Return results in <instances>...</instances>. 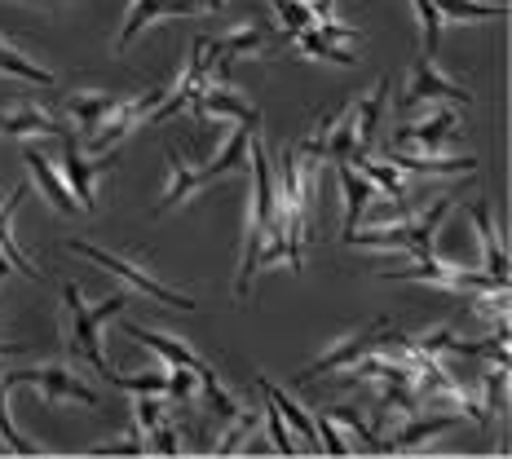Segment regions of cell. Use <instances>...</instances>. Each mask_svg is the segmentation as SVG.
Here are the masks:
<instances>
[{
  "instance_id": "6da1fadb",
  "label": "cell",
  "mask_w": 512,
  "mask_h": 459,
  "mask_svg": "<svg viewBox=\"0 0 512 459\" xmlns=\"http://www.w3.org/2000/svg\"><path fill=\"white\" fill-rule=\"evenodd\" d=\"M252 133H256V128H243L239 124L226 137L221 155L212 159L208 168H190L186 155L168 151V186H164V195H159V204H155V217H164L168 208H177L181 199H190L199 186H208V181H217V177H226V173H243V168H248V142H252Z\"/></svg>"
},
{
  "instance_id": "7a4b0ae2",
  "label": "cell",
  "mask_w": 512,
  "mask_h": 459,
  "mask_svg": "<svg viewBox=\"0 0 512 459\" xmlns=\"http://www.w3.org/2000/svg\"><path fill=\"white\" fill-rule=\"evenodd\" d=\"M124 305H128V296H111V301H102V305H84L80 287L62 283V309H67V354L89 362L98 376L111 367V362H106V349H102V327L111 323L115 314H124Z\"/></svg>"
},
{
  "instance_id": "3957f363",
  "label": "cell",
  "mask_w": 512,
  "mask_h": 459,
  "mask_svg": "<svg viewBox=\"0 0 512 459\" xmlns=\"http://www.w3.org/2000/svg\"><path fill=\"white\" fill-rule=\"evenodd\" d=\"M309 190L314 173L301 168V151H283L279 177H274V208L283 217V239H287V265L301 270L305 265V212H309Z\"/></svg>"
},
{
  "instance_id": "277c9868",
  "label": "cell",
  "mask_w": 512,
  "mask_h": 459,
  "mask_svg": "<svg viewBox=\"0 0 512 459\" xmlns=\"http://www.w3.org/2000/svg\"><path fill=\"white\" fill-rule=\"evenodd\" d=\"M446 217H451V195H442L429 212H411V217L389 221V230H358V226L345 230V243L349 248H402L415 261H424V256H433V234Z\"/></svg>"
},
{
  "instance_id": "5b68a950",
  "label": "cell",
  "mask_w": 512,
  "mask_h": 459,
  "mask_svg": "<svg viewBox=\"0 0 512 459\" xmlns=\"http://www.w3.org/2000/svg\"><path fill=\"white\" fill-rule=\"evenodd\" d=\"M67 252H76L84 256V261H93V265H102L106 274H115L124 287H133V292H142V296H151V301L159 305H168V309H199L195 301H190L186 292H173V287H164L159 279H151V274L142 270V265H133V261H124V256H115V252H106L98 248V243H89V239H71L67 243Z\"/></svg>"
},
{
  "instance_id": "8992f818",
  "label": "cell",
  "mask_w": 512,
  "mask_h": 459,
  "mask_svg": "<svg viewBox=\"0 0 512 459\" xmlns=\"http://www.w3.org/2000/svg\"><path fill=\"white\" fill-rule=\"evenodd\" d=\"M380 279H407V283H433V287H446V292H495V287H508V283H495L486 270H468V265H446L437 256H424L420 265H407V270H389Z\"/></svg>"
},
{
  "instance_id": "52a82bcc",
  "label": "cell",
  "mask_w": 512,
  "mask_h": 459,
  "mask_svg": "<svg viewBox=\"0 0 512 459\" xmlns=\"http://www.w3.org/2000/svg\"><path fill=\"white\" fill-rule=\"evenodd\" d=\"M384 332H389V323H371V327H362V332H354V336H345V340H336L332 349H327L323 358H314L309 367L301 371V384H309V380H318V376H332V371H349L354 362L362 358V354H371V349L384 340Z\"/></svg>"
},
{
  "instance_id": "ba28073f",
  "label": "cell",
  "mask_w": 512,
  "mask_h": 459,
  "mask_svg": "<svg viewBox=\"0 0 512 459\" xmlns=\"http://www.w3.org/2000/svg\"><path fill=\"white\" fill-rule=\"evenodd\" d=\"M58 142H62V181H67V190L76 195L80 212H98V195H93V177L106 173V168H111L115 159H111V155H106V159H84V155L76 151V137H71V133H62Z\"/></svg>"
},
{
  "instance_id": "9c48e42d",
  "label": "cell",
  "mask_w": 512,
  "mask_h": 459,
  "mask_svg": "<svg viewBox=\"0 0 512 459\" xmlns=\"http://www.w3.org/2000/svg\"><path fill=\"white\" fill-rule=\"evenodd\" d=\"M190 111L199 115V120H234V124H243V128H256L261 124V111H256L252 102H243L239 93L230 89V84H221V80H208L204 89L190 98Z\"/></svg>"
},
{
  "instance_id": "30bf717a",
  "label": "cell",
  "mask_w": 512,
  "mask_h": 459,
  "mask_svg": "<svg viewBox=\"0 0 512 459\" xmlns=\"http://www.w3.org/2000/svg\"><path fill=\"white\" fill-rule=\"evenodd\" d=\"M420 102H451V106H468L473 93L460 89L451 76L437 71V58H420V67L411 71V84L402 93V106H420Z\"/></svg>"
},
{
  "instance_id": "8fae6325",
  "label": "cell",
  "mask_w": 512,
  "mask_h": 459,
  "mask_svg": "<svg viewBox=\"0 0 512 459\" xmlns=\"http://www.w3.org/2000/svg\"><path fill=\"white\" fill-rule=\"evenodd\" d=\"M9 384H40L49 402H62V398H76L84 407H98V393L84 384L76 371L67 367H40V371H9Z\"/></svg>"
},
{
  "instance_id": "7c38bea8",
  "label": "cell",
  "mask_w": 512,
  "mask_h": 459,
  "mask_svg": "<svg viewBox=\"0 0 512 459\" xmlns=\"http://www.w3.org/2000/svg\"><path fill=\"white\" fill-rule=\"evenodd\" d=\"M190 14H195L190 0H133V9H128V18L120 27V40H115V53H124L142 36V27H151L155 18H190Z\"/></svg>"
},
{
  "instance_id": "4fadbf2b",
  "label": "cell",
  "mask_w": 512,
  "mask_h": 459,
  "mask_svg": "<svg viewBox=\"0 0 512 459\" xmlns=\"http://www.w3.org/2000/svg\"><path fill=\"white\" fill-rule=\"evenodd\" d=\"M460 424V415H415L407 420L393 437H380V455H393V451H415V446L433 442V437L451 433Z\"/></svg>"
},
{
  "instance_id": "5bb4252c",
  "label": "cell",
  "mask_w": 512,
  "mask_h": 459,
  "mask_svg": "<svg viewBox=\"0 0 512 459\" xmlns=\"http://www.w3.org/2000/svg\"><path fill=\"white\" fill-rule=\"evenodd\" d=\"M468 217H473L477 243H482V270H486L495 283H508V252H504V243H499V234H495V217H490V204H486V199H477V204L468 208Z\"/></svg>"
},
{
  "instance_id": "9a60e30c",
  "label": "cell",
  "mask_w": 512,
  "mask_h": 459,
  "mask_svg": "<svg viewBox=\"0 0 512 459\" xmlns=\"http://www.w3.org/2000/svg\"><path fill=\"white\" fill-rule=\"evenodd\" d=\"M384 102H389V80H380L376 89L367 93V98L349 106V128H354L358 155H367L371 146H376V128H380V120H384Z\"/></svg>"
},
{
  "instance_id": "2e32d148",
  "label": "cell",
  "mask_w": 512,
  "mask_h": 459,
  "mask_svg": "<svg viewBox=\"0 0 512 459\" xmlns=\"http://www.w3.org/2000/svg\"><path fill=\"white\" fill-rule=\"evenodd\" d=\"M23 159H27L31 177H36L40 195H45L53 208H58V212H67V217H71V212H80L76 195H71V190H67V181H62V173H58V168L49 164V155H45V151H36V146H27V151H23Z\"/></svg>"
},
{
  "instance_id": "e0dca14e",
  "label": "cell",
  "mask_w": 512,
  "mask_h": 459,
  "mask_svg": "<svg viewBox=\"0 0 512 459\" xmlns=\"http://www.w3.org/2000/svg\"><path fill=\"white\" fill-rule=\"evenodd\" d=\"M124 332L128 336H133L137 340V345H146V349H155V354L159 358H164L168 362V367H208V362L204 358H199L195 354V349H190V345H181V340H173V336H159V332H146V327L142 323H124Z\"/></svg>"
},
{
  "instance_id": "ac0fdd59",
  "label": "cell",
  "mask_w": 512,
  "mask_h": 459,
  "mask_svg": "<svg viewBox=\"0 0 512 459\" xmlns=\"http://www.w3.org/2000/svg\"><path fill=\"white\" fill-rule=\"evenodd\" d=\"M0 133H9V137H62L67 128L53 124V115L40 111L36 102H23L18 111L0 115Z\"/></svg>"
},
{
  "instance_id": "d6986e66",
  "label": "cell",
  "mask_w": 512,
  "mask_h": 459,
  "mask_svg": "<svg viewBox=\"0 0 512 459\" xmlns=\"http://www.w3.org/2000/svg\"><path fill=\"white\" fill-rule=\"evenodd\" d=\"M393 168L402 173H433V177H460V173H477V159H446V155H407V151H393L389 155Z\"/></svg>"
},
{
  "instance_id": "ffe728a7",
  "label": "cell",
  "mask_w": 512,
  "mask_h": 459,
  "mask_svg": "<svg viewBox=\"0 0 512 459\" xmlns=\"http://www.w3.org/2000/svg\"><path fill=\"white\" fill-rule=\"evenodd\" d=\"M115 102H120V93H71L67 98V111H71V120H76L84 133H98L102 120L115 111Z\"/></svg>"
},
{
  "instance_id": "44dd1931",
  "label": "cell",
  "mask_w": 512,
  "mask_h": 459,
  "mask_svg": "<svg viewBox=\"0 0 512 459\" xmlns=\"http://www.w3.org/2000/svg\"><path fill=\"white\" fill-rule=\"evenodd\" d=\"M455 128H460V124H455V111H437L429 124H402L393 137H398V146L402 142H420L424 151H437L442 142H451V137H455Z\"/></svg>"
},
{
  "instance_id": "7402d4cb",
  "label": "cell",
  "mask_w": 512,
  "mask_h": 459,
  "mask_svg": "<svg viewBox=\"0 0 512 459\" xmlns=\"http://www.w3.org/2000/svg\"><path fill=\"white\" fill-rule=\"evenodd\" d=\"M340 190H345V221H340V230H354L362 221V212H367V199L376 195V186H371L358 168L340 164Z\"/></svg>"
},
{
  "instance_id": "603a6c76",
  "label": "cell",
  "mask_w": 512,
  "mask_h": 459,
  "mask_svg": "<svg viewBox=\"0 0 512 459\" xmlns=\"http://www.w3.org/2000/svg\"><path fill=\"white\" fill-rule=\"evenodd\" d=\"M256 389H261V398H265V402H274V411H279L283 420H287V424H292L296 433L305 437V442H314V446H318V429H314V415H305V411L296 407L292 398H287L283 389H274V384L265 380V376H256Z\"/></svg>"
},
{
  "instance_id": "cb8c5ba5",
  "label": "cell",
  "mask_w": 512,
  "mask_h": 459,
  "mask_svg": "<svg viewBox=\"0 0 512 459\" xmlns=\"http://www.w3.org/2000/svg\"><path fill=\"white\" fill-rule=\"evenodd\" d=\"M23 195H27V186H18L14 195L5 199V208H0V252H5V261H9V265H18V270H23L27 279H40V270L27 261L23 252L14 248V234H9V221H14V212H18V204H23Z\"/></svg>"
},
{
  "instance_id": "d4e9b609",
  "label": "cell",
  "mask_w": 512,
  "mask_h": 459,
  "mask_svg": "<svg viewBox=\"0 0 512 459\" xmlns=\"http://www.w3.org/2000/svg\"><path fill=\"white\" fill-rule=\"evenodd\" d=\"M437 14L455 18V23H490V18H508V5H482V0H433Z\"/></svg>"
},
{
  "instance_id": "484cf974",
  "label": "cell",
  "mask_w": 512,
  "mask_h": 459,
  "mask_svg": "<svg viewBox=\"0 0 512 459\" xmlns=\"http://www.w3.org/2000/svg\"><path fill=\"white\" fill-rule=\"evenodd\" d=\"M292 40H296V45H301V53H305V58H323V62H336V67H354V53H345V49L336 45V40L318 36V31H314V23H309V27H301V31H296Z\"/></svg>"
},
{
  "instance_id": "4316f807",
  "label": "cell",
  "mask_w": 512,
  "mask_h": 459,
  "mask_svg": "<svg viewBox=\"0 0 512 459\" xmlns=\"http://www.w3.org/2000/svg\"><path fill=\"white\" fill-rule=\"evenodd\" d=\"M0 76H14V80H27V84H45V89L53 84V71L27 62L23 53H18L14 45H5V40H0Z\"/></svg>"
},
{
  "instance_id": "83f0119b",
  "label": "cell",
  "mask_w": 512,
  "mask_h": 459,
  "mask_svg": "<svg viewBox=\"0 0 512 459\" xmlns=\"http://www.w3.org/2000/svg\"><path fill=\"white\" fill-rule=\"evenodd\" d=\"M102 380H106V384H120V389H128V393H155V398H164V393H168V376H159V371H142V376H120V371L106 367Z\"/></svg>"
},
{
  "instance_id": "f1b7e54d",
  "label": "cell",
  "mask_w": 512,
  "mask_h": 459,
  "mask_svg": "<svg viewBox=\"0 0 512 459\" xmlns=\"http://www.w3.org/2000/svg\"><path fill=\"white\" fill-rule=\"evenodd\" d=\"M5 393H9V367H0V442H5L9 451H18V455H36V446L23 442V437H18V429H14V420H9Z\"/></svg>"
},
{
  "instance_id": "f546056e",
  "label": "cell",
  "mask_w": 512,
  "mask_h": 459,
  "mask_svg": "<svg viewBox=\"0 0 512 459\" xmlns=\"http://www.w3.org/2000/svg\"><path fill=\"white\" fill-rule=\"evenodd\" d=\"M411 5L424 27V58H437V45H442V14H437L433 0H411Z\"/></svg>"
},
{
  "instance_id": "4dcf8cb0",
  "label": "cell",
  "mask_w": 512,
  "mask_h": 459,
  "mask_svg": "<svg viewBox=\"0 0 512 459\" xmlns=\"http://www.w3.org/2000/svg\"><path fill=\"white\" fill-rule=\"evenodd\" d=\"M274 14L283 18V36H296L301 27L314 23V9H309V0H274Z\"/></svg>"
},
{
  "instance_id": "1f68e13d",
  "label": "cell",
  "mask_w": 512,
  "mask_h": 459,
  "mask_svg": "<svg viewBox=\"0 0 512 459\" xmlns=\"http://www.w3.org/2000/svg\"><path fill=\"white\" fill-rule=\"evenodd\" d=\"M504 384H508V367H495V371H486L482 376V411H486V420L504 411Z\"/></svg>"
},
{
  "instance_id": "d6a6232c",
  "label": "cell",
  "mask_w": 512,
  "mask_h": 459,
  "mask_svg": "<svg viewBox=\"0 0 512 459\" xmlns=\"http://www.w3.org/2000/svg\"><path fill=\"white\" fill-rule=\"evenodd\" d=\"M256 420H261V415H252V411H239V415H234L226 437H221V446H217V455H234V451H239V442L256 429Z\"/></svg>"
},
{
  "instance_id": "836d02e7",
  "label": "cell",
  "mask_w": 512,
  "mask_h": 459,
  "mask_svg": "<svg viewBox=\"0 0 512 459\" xmlns=\"http://www.w3.org/2000/svg\"><path fill=\"white\" fill-rule=\"evenodd\" d=\"M265 424H270V451H279V455H296V446H292V433L283 429V415L274 411V402H265Z\"/></svg>"
},
{
  "instance_id": "e575fe53",
  "label": "cell",
  "mask_w": 512,
  "mask_h": 459,
  "mask_svg": "<svg viewBox=\"0 0 512 459\" xmlns=\"http://www.w3.org/2000/svg\"><path fill=\"white\" fill-rule=\"evenodd\" d=\"M314 429H318V437H323V451H327V455H349V446H345V437L336 433V420H332V415H318Z\"/></svg>"
},
{
  "instance_id": "d590c367",
  "label": "cell",
  "mask_w": 512,
  "mask_h": 459,
  "mask_svg": "<svg viewBox=\"0 0 512 459\" xmlns=\"http://www.w3.org/2000/svg\"><path fill=\"white\" fill-rule=\"evenodd\" d=\"M146 442L142 437H124V442H98L93 446V455H142Z\"/></svg>"
},
{
  "instance_id": "8d00e7d4",
  "label": "cell",
  "mask_w": 512,
  "mask_h": 459,
  "mask_svg": "<svg viewBox=\"0 0 512 459\" xmlns=\"http://www.w3.org/2000/svg\"><path fill=\"white\" fill-rule=\"evenodd\" d=\"M146 437H151V451H155V455H177V433H173V420H168V424H159V429H155V433H146Z\"/></svg>"
},
{
  "instance_id": "74e56055",
  "label": "cell",
  "mask_w": 512,
  "mask_h": 459,
  "mask_svg": "<svg viewBox=\"0 0 512 459\" xmlns=\"http://www.w3.org/2000/svg\"><path fill=\"white\" fill-rule=\"evenodd\" d=\"M190 5H195V14H204V9H221L226 0H190Z\"/></svg>"
},
{
  "instance_id": "f35d334b",
  "label": "cell",
  "mask_w": 512,
  "mask_h": 459,
  "mask_svg": "<svg viewBox=\"0 0 512 459\" xmlns=\"http://www.w3.org/2000/svg\"><path fill=\"white\" fill-rule=\"evenodd\" d=\"M5 274H9V261H5V252H0V279H5Z\"/></svg>"
},
{
  "instance_id": "ab89813d",
  "label": "cell",
  "mask_w": 512,
  "mask_h": 459,
  "mask_svg": "<svg viewBox=\"0 0 512 459\" xmlns=\"http://www.w3.org/2000/svg\"><path fill=\"white\" fill-rule=\"evenodd\" d=\"M40 5H49V0H40Z\"/></svg>"
}]
</instances>
